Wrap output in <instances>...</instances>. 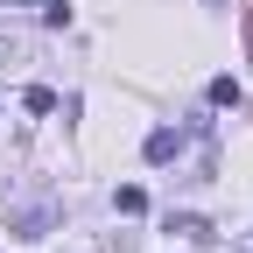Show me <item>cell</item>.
<instances>
[{"label":"cell","mask_w":253,"mask_h":253,"mask_svg":"<svg viewBox=\"0 0 253 253\" xmlns=\"http://www.w3.org/2000/svg\"><path fill=\"white\" fill-rule=\"evenodd\" d=\"M169 232H183V239H211V225H204V218H190V211L169 218Z\"/></svg>","instance_id":"obj_5"},{"label":"cell","mask_w":253,"mask_h":253,"mask_svg":"<svg viewBox=\"0 0 253 253\" xmlns=\"http://www.w3.org/2000/svg\"><path fill=\"white\" fill-rule=\"evenodd\" d=\"M211 106H239V78H211Z\"/></svg>","instance_id":"obj_4"},{"label":"cell","mask_w":253,"mask_h":253,"mask_svg":"<svg viewBox=\"0 0 253 253\" xmlns=\"http://www.w3.org/2000/svg\"><path fill=\"white\" fill-rule=\"evenodd\" d=\"M232 253H253V239H246V246H232Z\"/></svg>","instance_id":"obj_6"},{"label":"cell","mask_w":253,"mask_h":253,"mask_svg":"<svg viewBox=\"0 0 253 253\" xmlns=\"http://www.w3.org/2000/svg\"><path fill=\"white\" fill-rule=\"evenodd\" d=\"M113 204H120L126 218H141V211H148V190H141V183H120V190H113Z\"/></svg>","instance_id":"obj_2"},{"label":"cell","mask_w":253,"mask_h":253,"mask_svg":"<svg viewBox=\"0 0 253 253\" xmlns=\"http://www.w3.org/2000/svg\"><path fill=\"white\" fill-rule=\"evenodd\" d=\"M7 7H28V0H7Z\"/></svg>","instance_id":"obj_7"},{"label":"cell","mask_w":253,"mask_h":253,"mask_svg":"<svg viewBox=\"0 0 253 253\" xmlns=\"http://www.w3.org/2000/svg\"><path fill=\"white\" fill-rule=\"evenodd\" d=\"M21 106H28V113H56V91H49V84H28Z\"/></svg>","instance_id":"obj_3"},{"label":"cell","mask_w":253,"mask_h":253,"mask_svg":"<svg viewBox=\"0 0 253 253\" xmlns=\"http://www.w3.org/2000/svg\"><path fill=\"white\" fill-rule=\"evenodd\" d=\"M176 155H183V126H155L148 134V162L162 169V162H176Z\"/></svg>","instance_id":"obj_1"}]
</instances>
